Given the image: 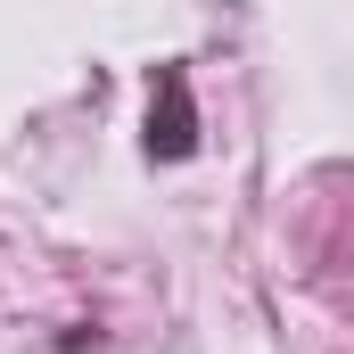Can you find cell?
Returning <instances> with one entry per match:
<instances>
[{"label":"cell","mask_w":354,"mask_h":354,"mask_svg":"<svg viewBox=\"0 0 354 354\" xmlns=\"http://www.w3.org/2000/svg\"><path fill=\"white\" fill-rule=\"evenodd\" d=\"M198 149V107H189V83H181V66L157 75V99H149V157H165L181 165Z\"/></svg>","instance_id":"obj_1"}]
</instances>
